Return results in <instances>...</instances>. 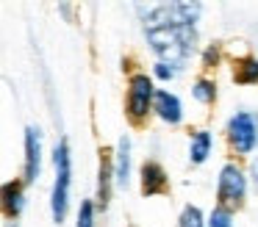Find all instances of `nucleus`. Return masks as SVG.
<instances>
[{"instance_id":"nucleus-1","label":"nucleus","mask_w":258,"mask_h":227,"mask_svg":"<svg viewBox=\"0 0 258 227\" xmlns=\"http://www.w3.org/2000/svg\"><path fill=\"white\" fill-rule=\"evenodd\" d=\"M200 3H164L153 9L145 20L147 42L161 55L164 64H172L175 69L186 66V58L195 50V20L200 14Z\"/></svg>"},{"instance_id":"nucleus-2","label":"nucleus","mask_w":258,"mask_h":227,"mask_svg":"<svg viewBox=\"0 0 258 227\" xmlns=\"http://www.w3.org/2000/svg\"><path fill=\"white\" fill-rule=\"evenodd\" d=\"M53 164H56V183H53V219L61 224L67 216V199H70V144L58 141L53 149Z\"/></svg>"},{"instance_id":"nucleus-3","label":"nucleus","mask_w":258,"mask_h":227,"mask_svg":"<svg viewBox=\"0 0 258 227\" xmlns=\"http://www.w3.org/2000/svg\"><path fill=\"white\" fill-rule=\"evenodd\" d=\"M153 100H156V89L153 81L147 75H134L131 78V89H128V116L131 122H145L147 111L153 108Z\"/></svg>"},{"instance_id":"nucleus-4","label":"nucleus","mask_w":258,"mask_h":227,"mask_svg":"<svg viewBox=\"0 0 258 227\" xmlns=\"http://www.w3.org/2000/svg\"><path fill=\"white\" fill-rule=\"evenodd\" d=\"M228 138H230L236 153H241V155L252 153V149H255V141H258L255 119H252L250 114H244V111L233 114L228 122Z\"/></svg>"},{"instance_id":"nucleus-5","label":"nucleus","mask_w":258,"mask_h":227,"mask_svg":"<svg viewBox=\"0 0 258 227\" xmlns=\"http://www.w3.org/2000/svg\"><path fill=\"white\" fill-rule=\"evenodd\" d=\"M244 175H241L239 166L228 164L222 166V175H219V186H217V197H219V205H239L241 199H244Z\"/></svg>"},{"instance_id":"nucleus-6","label":"nucleus","mask_w":258,"mask_h":227,"mask_svg":"<svg viewBox=\"0 0 258 227\" xmlns=\"http://www.w3.org/2000/svg\"><path fill=\"white\" fill-rule=\"evenodd\" d=\"M42 161V138L36 127H25V183H34L39 177Z\"/></svg>"},{"instance_id":"nucleus-7","label":"nucleus","mask_w":258,"mask_h":227,"mask_svg":"<svg viewBox=\"0 0 258 227\" xmlns=\"http://www.w3.org/2000/svg\"><path fill=\"white\" fill-rule=\"evenodd\" d=\"M161 191H167V172L156 161H145V166H142V194L156 197Z\"/></svg>"},{"instance_id":"nucleus-8","label":"nucleus","mask_w":258,"mask_h":227,"mask_svg":"<svg viewBox=\"0 0 258 227\" xmlns=\"http://www.w3.org/2000/svg\"><path fill=\"white\" fill-rule=\"evenodd\" d=\"M153 108H156V114L161 116L164 122H169V125H178L180 116H183V111H180V100L175 97V94L164 92V89H158V92H156Z\"/></svg>"},{"instance_id":"nucleus-9","label":"nucleus","mask_w":258,"mask_h":227,"mask_svg":"<svg viewBox=\"0 0 258 227\" xmlns=\"http://www.w3.org/2000/svg\"><path fill=\"white\" fill-rule=\"evenodd\" d=\"M111 175H114V161L108 155V149H100V180H97V202L100 208H106L111 199Z\"/></svg>"},{"instance_id":"nucleus-10","label":"nucleus","mask_w":258,"mask_h":227,"mask_svg":"<svg viewBox=\"0 0 258 227\" xmlns=\"http://www.w3.org/2000/svg\"><path fill=\"white\" fill-rule=\"evenodd\" d=\"M128 175H131V141H128V136H122L117 144V161H114L117 186H128Z\"/></svg>"},{"instance_id":"nucleus-11","label":"nucleus","mask_w":258,"mask_h":227,"mask_svg":"<svg viewBox=\"0 0 258 227\" xmlns=\"http://www.w3.org/2000/svg\"><path fill=\"white\" fill-rule=\"evenodd\" d=\"M23 183L20 180H9L6 186H3V210H6V216H17L20 210H23Z\"/></svg>"},{"instance_id":"nucleus-12","label":"nucleus","mask_w":258,"mask_h":227,"mask_svg":"<svg viewBox=\"0 0 258 227\" xmlns=\"http://www.w3.org/2000/svg\"><path fill=\"white\" fill-rule=\"evenodd\" d=\"M208 153H211V133L208 130L195 133V136H191V153H189L191 164H203V161L208 158Z\"/></svg>"},{"instance_id":"nucleus-13","label":"nucleus","mask_w":258,"mask_h":227,"mask_svg":"<svg viewBox=\"0 0 258 227\" xmlns=\"http://www.w3.org/2000/svg\"><path fill=\"white\" fill-rule=\"evenodd\" d=\"M236 83H258V61L255 58H241L236 61V69H233Z\"/></svg>"},{"instance_id":"nucleus-14","label":"nucleus","mask_w":258,"mask_h":227,"mask_svg":"<svg viewBox=\"0 0 258 227\" xmlns=\"http://www.w3.org/2000/svg\"><path fill=\"white\" fill-rule=\"evenodd\" d=\"M191 92H195V97L200 100V103H214V100H217V86H214V81H208V78H200Z\"/></svg>"},{"instance_id":"nucleus-15","label":"nucleus","mask_w":258,"mask_h":227,"mask_svg":"<svg viewBox=\"0 0 258 227\" xmlns=\"http://www.w3.org/2000/svg\"><path fill=\"white\" fill-rule=\"evenodd\" d=\"M208 227H233V213H230V208H225V205L214 208L211 219H208Z\"/></svg>"},{"instance_id":"nucleus-16","label":"nucleus","mask_w":258,"mask_h":227,"mask_svg":"<svg viewBox=\"0 0 258 227\" xmlns=\"http://www.w3.org/2000/svg\"><path fill=\"white\" fill-rule=\"evenodd\" d=\"M178 227H203V213L200 208H195V205H186L183 213H180V224Z\"/></svg>"},{"instance_id":"nucleus-17","label":"nucleus","mask_w":258,"mask_h":227,"mask_svg":"<svg viewBox=\"0 0 258 227\" xmlns=\"http://www.w3.org/2000/svg\"><path fill=\"white\" fill-rule=\"evenodd\" d=\"M92 202H81V210H78V227H92Z\"/></svg>"},{"instance_id":"nucleus-18","label":"nucleus","mask_w":258,"mask_h":227,"mask_svg":"<svg viewBox=\"0 0 258 227\" xmlns=\"http://www.w3.org/2000/svg\"><path fill=\"white\" fill-rule=\"evenodd\" d=\"M219 61V44H208L206 53H203V66H217Z\"/></svg>"},{"instance_id":"nucleus-19","label":"nucleus","mask_w":258,"mask_h":227,"mask_svg":"<svg viewBox=\"0 0 258 227\" xmlns=\"http://www.w3.org/2000/svg\"><path fill=\"white\" fill-rule=\"evenodd\" d=\"M156 75L161 78V81H169V78L175 75V66H167V64L161 61V64H156Z\"/></svg>"},{"instance_id":"nucleus-20","label":"nucleus","mask_w":258,"mask_h":227,"mask_svg":"<svg viewBox=\"0 0 258 227\" xmlns=\"http://www.w3.org/2000/svg\"><path fill=\"white\" fill-rule=\"evenodd\" d=\"M252 180H255V188H258V158L252 161Z\"/></svg>"}]
</instances>
